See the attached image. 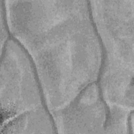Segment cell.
<instances>
[{
	"mask_svg": "<svg viewBox=\"0 0 134 134\" xmlns=\"http://www.w3.org/2000/svg\"><path fill=\"white\" fill-rule=\"evenodd\" d=\"M1 100L2 125L46 106L32 60L12 37L1 49Z\"/></svg>",
	"mask_w": 134,
	"mask_h": 134,
	"instance_id": "7a4b0ae2",
	"label": "cell"
},
{
	"mask_svg": "<svg viewBox=\"0 0 134 134\" xmlns=\"http://www.w3.org/2000/svg\"><path fill=\"white\" fill-rule=\"evenodd\" d=\"M17 41L32 60L50 111L65 106L99 79L103 50L87 1L48 7Z\"/></svg>",
	"mask_w": 134,
	"mask_h": 134,
	"instance_id": "6da1fadb",
	"label": "cell"
},
{
	"mask_svg": "<svg viewBox=\"0 0 134 134\" xmlns=\"http://www.w3.org/2000/svg\"><path fill=\"white\" fill-rule=\"evenodd\" d=\"M50 114L61 133H106L108 107L97 82L88 85L65 106Z\"/></svg>",
	"mask_w": 134,
	"mask_h": 134,
	"instance_id": "277c9868",
	"label": "cell"
},
{
	"mask_svg": "<svg viewBox=\"0 0 134 134\" xmlns=\"http://www.w3.org/2000/svg\"><path fill=\"white\" fill-rule=\"evenodd\" d=\"M89 2L103 53L118 61L132 59L134 0Z\"/></svg>",
	"mask_w": 134,
	"mask_h": 134,
	"instance_id": "3957f363",
	"label": "cell"
}]
</instances>
